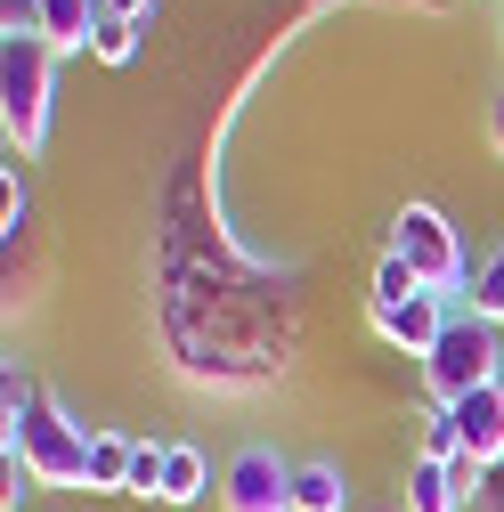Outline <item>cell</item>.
<instances>
[{
	"mask_svg": "<svg viewBox=\"0 0 504 512\" xmlns=\"http://www.w3.org/2000/svg\"><path fill=\"white\" fill-rule=\"evenodd\" d=\"M49 122H57V49L9 9L0 25V131H9V163L49 147Z\"/></svg>",
	"mask_w": 504,
	"mask_h": 512,
	"instance_id": "obj_1",
	"label": "cell"
},
{
	"mask_svg": "<svg viewBox=\"0 0 504 512\" xmlns=\"http://www.w3.org/2000/svg\"><path fill=\"white\" fill-rule=\"evenodd\" d=\"M0 456H25L41 488H66V496H90V431L57 407L49 391H33V407L0 431Z\"/></svg>",
	"mask_w": 504,
	"mask_h": 512,
	"instance_id": "obj_2",
	"label": "cell"
},
{
	"mask_svg": "<svg viewBox=\"0 0 504 512\" xmlns=\"http://www.w3.org/2000/svg\"><path fill=\"white\" fill-rule=\"evenodd\" d=\"M496 358H504V334L488 326V317L456 309V317H448V334H439L431 358H423V391H431V407H456V399L488 391V382H504Z\"/></svg>",
	"mask_w": 504,
	"mask_h": 512,
	"instance_id": "obj_3",
	"label": "cell"
},
{
	"mask_svg": "<svg viewBox=\"0 0 504 512\" xmlns=\"http://www.w3.org/2000/svg\"><path fill=\"white\" fill-rule=\"evenodd\" d=\"M391 252H399V261L423 277V293H439V301L472 293L464 236L448 228V212H439V204H399V212H391Z\"/></svg>",
	"mask_w": 504,
	"mask_h": 512,
	"instance_id": "obj_4",
	"label": "cell"
},
{
	"mask_svg": "<svg viewBox=\"0 0 504 512\" xmlns=\"http://www.w3.org/2000/svg\"><path fill=\"white\" fill-rule=\"evenodd\" d=\"M220 512H293V456L269 439H244L220 464Z\"/></svg>",
	"mask_w": 504,
	"mask_h": 512,
	"instance_id": "obj_5",
	"label": "cell"
},
{
	"mask_svg": "<svg viewBox=\"0 0 504 512\" xmlns=\"http://www.w3.org/2000/svg\"><path fill=\"white\" fill-rule=\"evenodd\" d=\"M448 317H456V301L415 293V301H399V309H366V326L383 334L391 350H407V358H431V342L448 334Z\"/></svg>",
	"mask_w": 504,
	"mask_h": 512,
	"instance_id": "obj_6",
	"label": "cell"
},
{
	"mask_svg": "<svg viewBox=\"0 0 504 512\" xmlns=\"http://www.w3.org/2000/svg\"><path fill=\"white\" fill-rule=\"evenodd\" d=\"M472 480H480V464H431V456H407L399 504H407V512H472Z\"/></svg>",
	"mask_w": 504,
	"mask_h": 512,
	"instance_id": "obj_7",
	"label": "cell"
},
{
	"mask_svg": "<svg viewBox=\"0 0 504 512\" xmlns=\"http://www.w3.org/2000/svg\"><path fill=\"white\" fill-rule=\"evenodd\" d=\"M57 57H74V49H90L98 41V25H106V9H98V0H25V9H17Z\"/></svg>",
	"mask_w": 504,
	"mask_h": 512,
	"instance_id": "obj_8",
	"label": "cell"
},
{
	"mask_svg": "<svg viewBox=\"0 0 504 512\" xmlns=\"http://www.w3.org/2000/svg\"><path fill=\"white\" fill-rule=\"evenodd\" d=\"M456 431H464V464H504V382H488V391L456 399Z\"/></svg>",
	"mask_w": 504,
	"mask_h": 512,
	"instance_id": "obj_9",
	"label": "cell"
},
{
	"mask_svg": "<svg viewBox=\"0 0 504 512\" xmlns=\"http://www.w3.org/2000/svg\"><path fill=\"white\" fill-rule=\"evenodd\" d=\"M293 512H358V488L334 456H293Z\"/></svg>",
	"mask_w": 504,
	"mask_h": 512,
	"instance_id": "obj_10",
	"label": "cell"
},
{
	"mask_svg": "<svg viewBox=\"0 0 504 512\" xmlns=\"http://www.w3.org/2000/svg\"><path fill=\"white\" fill-rule=\"evenodd\" d=\"M212 496V464L196 439H163V504H204Z\"/></svg>",
	"mask_w": 504,
	"mask_h": 512,
	"instance_id": "obj_11",
	"label": "cell"
},
{
	"mask_svg": "<svg viewBox=\"0 0 504 512\" xmlns=\"http://www.w3.org/2000/svg\"><path fill=\"white\" fill-rule=\"evenodd\" d=\"M131 456H139V439L90 431V496H122V488H131Z\"/></svg>",
	"mask_w": 504,
	"mask_h": 512,
	"instance_id": "obj_12",
	"label": "cell"
},
{
	"mask_svg": "<svg viewBox=\"0 0 504 512\" xmlns=\"http://www.w3.org/2000/svg\"><path fill=\"white\" fill-rule=\"evenodd\" d=\"M464 309L488 317V326H504V244L472 261V293H464Z\"/></svg>",
	"mask_w": 504,
	"mask_h": 512,
	"instance_id": "obj_13",
	"label": "cell"
},
{
	"mask_svg": "<svg viewBox=\"0 0 504 512\" xmlns=\"http://www.w3.org/2000/svg\"><path fill=\"white\" fill-rule=\"evenodd\" d=\"M415 456H431V464H464V431H456V407H431V415H423V431H415Z\"/></svg>",
	"mask_w": 504,
	"mask_h": 512,
	"instance_id": "obj_14",
	"label": "cell"
},
{
	"mask_svg": "<svg viewBox=\"0 0 504 512\" xmlns=\"http://www.w3.org/2000/svg\"><path fill=\"white\" fill-rule=\"evenodd\" d=\"M423 293V277L399 261V252H383V261H374V293H366V309H399V301H415Z\"/></svg>",
	"mask_w": 504,
	"mask_h": 512,
	"instance_id": "obj_15",
	"label": "cell"
},
{
	"mask_svg": "<svg viewBox=\"0 0 504 512\" xmlns=\"http://www.w3.org/2000/svg\"><path fill=\"white\" fill-rule=\"evenodd\" d=\"M139 33H147V25H114V17H106L98 41H90V57H98V66H131V57H139Z\"/></svg>",
	"mask_w": 504,
	"mask_h": 512,
	"instance_id": "obj_16",
	"label": "cell"
},
{
	"mask_svg": "<svg viewBox=\"0 0 504 512\" xmlns=\"http://www.w3.org/2000/svg\"><path fill=\"white\" fill-rule=\"evenodd\" d=\"M122 496H155L163 504V439H139V456H131V488Z\"/></svg>",
	"mask_w": 504,
	"mask_h": 512,
	"instance_id": "obj_17",
	"label": "cell"
},
{
	"mask_svg": "<svg viewBox=\"0 0 504 512\" xmlns=\"http://www.w3.org/2000/svg\"><path fill=\"white\" fill-rule=\"evenodd\" d=\"M33 488H41V480H33V464H25V456H0V512H25V504H33Z\"/></svg>",
	"mask_w": 504,
	"mask_h": 512,
	"instance_id": "obj_18",
	"label": "cell"
},
{
	"mask_svg": "<svg viewBox=\"0 0 504 512\" xmlns=\"http://www.w3.org/2000/svg\"><path fill=\"white\" fill-rule=\"evenodd\" d=\"M472 512H504V464H488V472L472 480Z\"/></svg>",
	"mask_w": 504,
	"mask_h": 512,
	"instance_id": "obj_19",
	"label": "cell"
},
{
	"mask_svg": "<svg viewBox=\"0 0 504 512\" xmlns=\"http://www.w3.org/2000/svg\"><path fill=\"white\" fill-rule=\"evenodd\" d=\"M98 9H106L114 25H147V17H155V0H98Z\"/></svg>",
	"mask_w": 504,
	"mask_h": 512,
	"instance_id": "obj_20",
	"label": "cell"
},
{
	"mask_svg": "<svg viewBox=\"0 0 504 512\" xmlns=\"http://www.w3.org/2000/svg\"><path fill=\"white\" fill-rule=\"evenodd\" d=\"M488 147L504 155V82H496V98H488Z\"/></svg>",
	"mask_w": 504,
	"mask_h": 512,
	"instance_id": "obj_21",
	"label": "cell"
},
{
	"mask_svg": "<svg viewBox=\"0 0 504 512\" xmlns=\"http://www.w3.org/2000/svg\"><path fill=\"white\" fill-rule=\"evenodd\" d=\"M358 512H407V504H399V496H391V504H358Z\"/></svg>",
	"mask_w": 504,
	"mask_h": 512,
	"instance_id": "obj_22",
	"label": "cell"
},
{
	"mask_svg": "<svg viewBox=\"0 0 504 512\" xmlns=\"http://www.w3.org/2000/svg\"><path fill=\"white\" fill-rule=\"evenodd\" d=\"M496 41H504V0H496Z\"/></svg>",
	"mask_w": 504,
	"mask_h": 512,
	"instance_id": "obj_23",
	"label": "cell"
},
{
	"mask_svg": "<svg viewBox=\"0 0 504 512\" xmlns=\"http://www.w3.org/2000/svg\"><path fill=\"white\" fill-rule=\"evenodd\" d=\"M9 9H25V0H9Z\"/></svg>",
	"mask_w": 504,
	"mask_h": 512,
	"instance_id": "obj_24",
	"label": "cell"
},
{
	"mask_svg": "<svg viewBox=\"0 0 504 512\" xmlns=\"http://www.w3.org/2000/svg\"><path fill=\"white\" fill-rule=\"evenodd\" d=\"M496 334H504V326H496Z\"/></svg>",
	"mask_w": 504,
	"mask_h": 512,
	"instance_id": "obj_25",
	"label": "cell"
}]
</instances>
